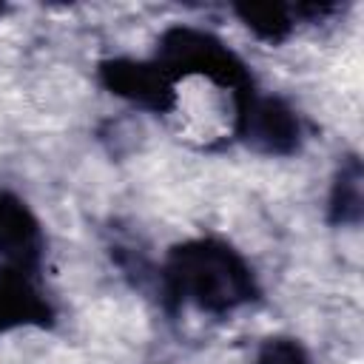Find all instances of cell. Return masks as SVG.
I'll use <instances>...</instances> for the list:
<instances>
[{"mask_svg":"<svg viewBox=\"0 0 364 364\" xmlns=\"http://www.w3.org/2000/svg\"><path fill=\"white\" fill-rule=\"evenodd\" d=\"M162 296L171 307H196L210 316L233 313L259 296L250 262L222 239H188L162 262Z\"/></svg>","mask_w":364,"mask_h":364,"instance_id":"6da1fadb","label":"cell"},{"mask_svg":"<svg viewBox=\"0 0 364 364\" xmlns=\"http://www.w3.org/2000/svg\"><path fill=\"white\" fill-rule=\"evenodd\" d=\"M154 63L179 85V80H208L210 85L230 94V100L247 88H253V77L242 57L228 48L210 31L193 26H171L159 43Z\"/></svg>","mask_w":364,"mask_h":364,"instance_id":"7a4b0ae2","label":"cell"},{"mask_svg":"<svg viewBox=\"0 0 364 364\" xmlns=\"http://www.w3.org/2000/svg\"><path fill=\"white\" fill-rule=\"evenodd\" d=\"M233 105V134L259 154L287 156L301 142L299 114L279 97L259 94L256 85L236 94Z\"/></svg>","mask_w":364,"mask_h":364,"instance_id":"3957f363","label":"cell"},{"mask_svg":"<svg viewBox=\"0 0 364 364\" xmlns=\"http://www.w3.org/2000/svg\"><path fill=\"white\" fill-rule=\"evenodd\" d=\"M100 80L111 94L156 114L176 108V82L154 60H108L100 65Z\"/></svg>","mask_w":364,"mask_h":364,"instance_id":"277c9868","label":"cell"},{"mask_svg":"<svg viewBox=\"0 0 364 364\" xmlns=\"http://www.w3.org/2000/svg\"><path fill=\"white\" fill-rule=\"evenodd\" d=\"M46 236L34 210L11 191H0V267L37 273Z\"/></svg>","mask_w":364,"mask_h":364,"instance_id":"5b68a950","label":"cell"},{"mask_svg":"<svg viewBox=\"0 0 364 364\" xmlns=\"http://www.w3.org/2000/svg\"><path fill=\"white\" fill-rule=\"evenodd\" d=\"M54 310L37 282V273L0 267V333L51 324Z\"/></svg>","mask_w":364,"mask_h":364,"instance_id":"8992f818","label":"cell"},{"mask_svg":"<svg viewBox=\"0 0 364 364\" xmlns=\"http://www.w3.org/2000/svg\"><path fill=\"white\" fill-rule=\"evenodd\" d=\"M330 219L336 225H358L361 219V162L347 156L330 188Z\"/></svg>","mask_w":364,"mask_h":364,"instance_id":"52a82bcc","label":"cell"},{"mask_svg":"<svg viewBox=\"0 0 364 364\" xmlns=\"http://www.w3.org/2000/svg\"><path fill=\"white\" fill-rule=\"evenodd\" d=\"M236 14L256 37L279 43L293 31L299 9L279 6V3H242V6H236Z\"/></svg>","mask_w":364,"mask_h":364,"instance_id":"ba28073f","label":"cell"},{"mask_svg":"<svg viewBox=\"0 0 364 364\" xmlns=\"http://www.w3.org/2000/svg\"><path fill=\"white\" fill-rule=\"evenodd\" d=\"M256 364H310V355L296 338L273 336L259 347Z\"/></svg>","mask_w":364,"mask_h":364,"instance_id":"9c48e42d","label":"cell"},{"mask_svg":"<svg viewBox=\"0 0 364 364\" xmlns=\"http://www.w3.org/2000/svg\"><path fill=\"white\" fill-rule=\"evenodd\" d=\"M0 14H3V6H0Z\"/></svg>","mask_w":364,"mask_h":364,"instance_id":"30bf717a","label":"cell"}]
</instances>
